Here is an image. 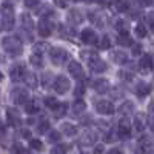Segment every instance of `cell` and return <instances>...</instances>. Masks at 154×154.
I'll return each instance as SVG.
<instances>
[{"label":"cell","mask_w":154,"mask_h":154,"mask_svg":"<svg viewBox=\"0 0 154 154\" xmlns=\"http://www.w3.org/2000/svg\"><path fill=\"white\" fill-rule=\"evenodd\" d=\"M151 154H154V152H151Z\"/></svg>","instance_id":"59"},{"label":"cell","mask_w":154,"mask_h":154,"mask_svg":"<svg viewBox=\"0 0 154 154\" xmlns=\"http://www.w3.org/2000/svg\"><path fill=\"white\" fill-rule=\"evenodd\" d=\"M3 128H5V123H3L2 120H0V131H3Z\"/></svg>","instance_id":"57"},{"label":"cell","mask_w":154,"mask_h":154,"mask_svg":"<svg viewBox=\"0 0 154 154\" xmlns=\"http://www.w3.org/2000/svg\"><path fill=\"white\" fill-rule=\"evenodd\" d=\"M140 53H142V45L134 43V45H133V54L137 56V54H140Z\"/></svg>","instance_id":"46"},{"label":"cell","mask_w":154,"mask_h":154,"mask_svg":"<svg viewBox=\"0 0 154 154\" xmlns=\"http://www.w3.org/2000/svg\"><path fill=\"white\" fill-rule=\"evenodd\" d=\"M22 137L29 139V131H28V130H22Z\"/></svg>","instance_id":"55"},{"label":"cell","mask_w":154,"mask_h":154,"mask_svg":"<svg viewBox=\"0 0 154 154\" xmlns=\"http://www.w3.org/2000/svg\"><path fill=\"white\" fill-rule=\"evenodd\" d=\"M136 34H137V37H145L146 35V28H145V25H137L136 26Z\"/></svg>","instance_id":"40"},{"label":"cell","mask_w":154,"mask_h":154,"mask_svg":"<svg viewBox=\"0 0 154 154\" xmlns=\"http://www.w3.org/2000/svg\"><path fill=\"white\" fill-rule=\"evenodd\" d=\"M25 111H26L28 114H35L40 111V105H38V102L35 99H31L26 105H25Z\"/></svg>","instance_id":"26"},{"label":"cell","mask_w":154,"mask_h":154,"mask_svg":"<svg viewBox=\"0 0 154 154\" xmlns=\"http://www.w3.org/2000/svg\"><path fill=\"white\" fill-rule=\"evenodd\" d=\"M69 80H68V77L65 75H57L54 82H53V88L56 89V93L57 94H65L68 89H69Z\"/></svg>","instance_id":"6"},{"label":"cell","mask_w":154,"mask_h":154,"mask_svg":"<svg viewBox=\"0 0 154 154\" xmlns=\"http://www.w3.org/2000/svg\"><path fill=\"white\" fill-rule=\"evenodd\" d=\"M134 111V103L133 102H123V103L120 105V108H119V112L120 114H123V116H126V114H130V112H133Z\"/></svg>","instance_id":"29"},{"label":"cell","mask_w":154,"mask_h":154,"mask_svg":"<svg viewBox=\"0 0 154 154\" xmlns=\"http://www.w3.org/2000/svg\"><path fill=\"white\" fill-rule=\"evenodd\" d=\"M111 59L114 60V63H117V65H125L128 62V56L123 53V51H114L111 54Z\"/></svg>","instance_id":"24"},{"label":"cell","mask_w":154,"mask_h":154,"mask_svg":"<svg viewBox=\"0 0 154 154\" xmlns=\"http://www.w3.org/2000/svg\"><path fill=\"white\" fill-rule=\"evenodd\" d=\"M116 9H117V12H126V11H130V3L119 2V3H116Z\"/></svg>","instance_id":"36"},{"label":"cell","mask_w":154,"mask_h":154,"mask_svg":"<svg viewBox=\"0 0 154 154\" xmlns=\"http://www.w3.org/2000/svg\"><path fill=\"white\" fill-rule=\"evenodd\" d=\"M109 46H111L109 37H108V35H103V37H102V40H100V43H99V48H100V49H108Z\"/></svg>","instance_id":"37"},{"label":"cell","mask_w":154,"mask_h":154,"mask_svg":"<svg viewBox=\"0 0 154 154\" xmlns=\"http://www.w3.org/2000/svg\"><path fill=\"white\" fill-rule=\"evenodd\" d=\"M29 62H31V65L35 66V68H42L43 66V57L38 56V54H32L29 57Z\"/></svg>","instance_id":"31"},{"label":"cell","mask_w":154,"mask_h":154,"mask_svg":"<svg viewBox=\"0 0 154 154\" xmlns=\"http://www.w3.org/2000/svg\"><path fill=\"white\" fill-rule=\"evenodd\" d=\"M25 5H26V6H35L37 3H35V2H26V3H25Z\"/></svg>","instance_id":"56"},{"label":"cell","mask_w":154,"mask_h":154,"mask_svg":"<svg viewBox=\"0 0 154 154\" xmlns=\"http://www.w3.org/2000/svg\"><path fill=\"white\" fill-rule=\"evenodd\" d=\"M146 22H148V25H151V28L154 31V11H151V12L146 14Z\"/></svg>","instance_id":"45"},{"label":"cell","mask_w":154,"mask_h":154,"mask_svg":"<svg viewBox=\"0 0 154 154\" xmlns=\"http://www.w3.org/2000/svg\"><path fill=\"white\" fill-rule=\"evenodd\" d=\"M114 28L119 29L120 32L128 31V29H126V22H125V20H117V22H116V25H114Z\"/></svg>","instance_id":"42"},{"label":"cell","mask_w":154,"mask_h":154,"mask_svg":"<svg viewBox=\"0 0 154 154\" xmlns=\"http://www.w3.org/2000/svg\"><path fill=\"white\" fill-rule=\"evenodd\" d=\"M152 65H154V63H152V57L149 54H143L142 59H140V62H139V66H140L142 71H149L152 68Z\"/></svg>","instance_id":"21"},{"label":"cell","mask_w":154,"mask_h":154,"mask_svg":"<svg viewBox=\"0 0 154 154\" xmlns=\"http://www.w3.org/2000/svg\"><path fill=\"white\" fill-rule=\"evenodd\" d=\"M117 43L122 45V46H130V45H133V38H131L130 32H128V31L119 32V35H117Z\"/></svg>","instance_id":"23"},{"label":"cell","mask_w":154,"mask_h":154,"mask_svg":"<svg viewBox=\"0 0 154 154\" xmlns=\"http://www.w3.org/2000/svg\"><path fill=\"white\" fill-rule=\"evenodd\" d=\"M96 111L100 112V114H105V116H109L114 112V105L111 103L109 100H99L96 103Z\"/></svg>","instance_id":"9"},{"label":"cell","mask_w":154,"mask_h":154,"mask_svg":"<svg viewBox=\"0 0 154 154\" xmlns=\"http://www.w3.org/2000/svg\"><path fill=\"white\" fill-rule=\"evenodd\" d=\"M134 93H136V96H139V97H145V96H148V94L151 93V86H149L146 82H139V83L134 86Z\"/></svg>","instance_id":"17"},{"label":"cell","mask_w":154,"mask_h":154,"mask_svg":"<svg viewBox=\"0 0 154 154\" xmlns=\"http://www.w3.org/2000/svg\"><path fill=\"white\" fill-rule=\"evenodd\" d=\"M43 103H45L48 108L54 109V108L59 105V102L56 100V97H53V96H48V97H45V99H43Z\"/></svg>","instance_id":"33"},{"label":"cell","mask_w":154,"mask_h":154,"mask_svg":"<svg viewBox=\"0 0 154 154\" xmlns=\"http://www.w3.org/2000/svg\"><path fill=\"white\" fill-rule=\"evenodd\" d=\"M14 154H31V151L28 148L22 146V145H16L14 146Z\"/></svg>","instance_id":"43"},{"label":"cell","mask_w":154,"mask_h":154,"mask_svg":"<svg viewBox=\"0 0 154 154\" xmlns=\"http://www.w3.org/2000/svg\"><path fill=\"white\" fill-rule=\"evenodd\" d=\"M91 120H93V119L88 116V117H82V119H80V123H82V125H89L88 122H91Z\"/></svg>","instance_id":"51"},{"label":"cell","mask_w":154,"mask_h":154,"mask_svg":"<svg viewBox=\"0 0 154 154\" xmlns=\"http://www.w3.org/2000/svg\"><path fill=\"white\" fill-rule=\"evenodd\" d=\"M49 77H51V72H46V74H45V80H43V85H45V88H46V85H48Z\"/></svg>","instance_id":"54"},{"label":"cell","mask_w":154,"mask_h":154,"mask_svg":"<svg viewBox=\"0 0 154 154\" xmlns=\"http://www.w3.org/2000/svg\"><path fill=\"white\" fill-rule=\"evenodd\" d=\"M37 31H38V34H40L42 37H48L51 32H53V25H51V22L46 17H43V19H40V22L37 23Z\"/></svg>","instance_id":"8"},{"label":"cell","mask_w":154,"mask_h":154,"mask_svg":"<svg viewBox=\"0 0 154 154\" xmlns=\"http://www.w3.org/2000/svg\"><path fill=\"white\" fill-rule=\"evenodd\" d=\"M48 140H49V142H57V140H60V133H59L57 130H53V131H49Z\"/></svg>","instance_id":"39"},{"label":"cell","mask_w":154,"mask_h":154,"mask_svg":"<svg viewBox=\"0 0 154 154\" xmlns=\"http://www.w3.org/2000/svg\"><path fill=\"white\" fill-rule=\"evenodd\" d=\"M0 80H2V72H0Z\"/></svg>","instance_id":"58"},{"label":"cell","mask_w":154,"mask_h":154,"mask_svg":"<svg viewBox=\"0 0 154 154\" xmlns=\"http://www.w3.org/2000/svg\"><path fill=\"white\" fill-rule=\"evenodd\" d=\"M68 22L72 23V25H79L83 22V14H82V11L80 9H77V8H72L68 11Z\"/></svg>","instance_id":"15"},{"label":"cell","mask_w":154,"mask_h":154,"mask_svg":"<svg viewBox=\"0 0 154 154\" xmlns=\"http://www.w3.org/2000/svg\"><path fill=\"white\" fill-rule=\"evenodd\" d=\"M26 71H25V66L23 65H16V66H12L11 69V79L14 80V82H20L23 80L25 77H26Z\"/></svg>","instance_id":"14"},{"label":"cell","mask_w":154,"mask_h":154,"mask_svg":"<svg viewBox=\"0 0 154 154\" xmlns=\"http://www.w3.org/2000/svg\"><path fill=\"white\" fill-rule=\"evenodd\" d=\"M97 126L100 130H108V122H103V120H99L97 122Z\"/></svg>","instance_id":"49"},{"label":"cell","mask_w":154,"mask_h":154,"mask_svg":"<svg viewBox=\"0 0 154 154\" xmlns=\"http://www.w3.org/2000/svg\"><path fill=\"white\" fill-rule=\"evenodd\" d=\"M89 65V69H91L93 72H103V71H106V63L102 60V59H94L91 63H88Z\"/></svg>","instance_id":"18"},{"label":"cell","mask_w":154,"mask_h":154,"mask_svg":"<svg viewBox=\"0 0 154 154\" xmlns=\"http://www.w3.org/2000/svg\"><path fill=\"white\" fill-rule=\"evenodd\" d=\"M32 28H34V23H32V19L28 12L22 14V29L23 31H28V32H32Z\"/></svg>","instance_id":"20"},{"label":"cell","mask_w":154,"mask_h":154,"mask_svg":"<svg viewBox=\"0 0 154 154\" xmlns=\"http://www.w3.org/2000/svg\"><path fill=\"white\" fill-rule=\"evenodd\" d=\"M11 99H12V102H14L16 105H26L28 102L31 100L28 91L25 88H22V86H17V88L12 89L11 91Z\"/></svg>","instance_id":"4"},{"label":"cell","mask_w":154,"mask_h":154,"mask_svg":"<svg viewBox=\"0 0 154 154\" xmlns=\"http://www.w3.org/2000/svg\"><path fill=\"white\" fill-rule=\"evenodd\" d=\"M68 72L74 77V79H77V80H80V79H83V77H85L83 66L80 65L79 62H75V60H71L68 63Z\"/></svg>","instance_id":"7"},{"label":"cell","mask_w":154,"mask_h":154,"mask_svg":"<svg viewBox=\"0 0 154 154\" xmlns=\"http://www.w3.org/2000/svg\"><path fill=\"white\" fill-rule=\"evenodd\" d=\"M83 93H85V86H83L82 83L75 85V89H74V96H75V97H79V96H82Z\"/></svg>","instance_id":"44"},{"label":"cell","mask_w":154,"mask_h":154,"mask_svg":"<svg viewBox=\"0 0 154 154\" xmlns=\"http://www.w3.org/2000/svg\"><path fill=\"white\" fill-rule=\"evenodd\" d=\"M134 126H136V130L139 133H142L145 130L146 120H145V116L143 114H136V117H134Z\"/></svg>","instance_id":"25"},{"label":"cell","mask_w":154,"mask_h":154,"mask_svg":"<svg viewBox=\"0 0 154 154\" xmlns=\"http://www.w3.org/2000/svg\"><path fill=\"white\" fill-rule=\"evenodd\" d=\"M120 77H122V79H125V80H133V74L131 72H126V71H122L120 72Z\"/></svg>","instance_id":"48"},{"label":"cell","mask_w":154,"mask_h":154,"mask_svg":"<svg viewBox=\"0 0 154 154\" xmlns=\"http://www.w3.org/2000/svg\"><path fill=\"white\" fill-rule=\"evenodd\" d=\"M48 130H49V122L48 120H42L40 123H38V126H37V131L40 133V134L42 133H46Z\"/></svg>","instance_id":"38"},{"label":"cell","mask_w":154,"mask_h":154,"mask_svg":"<svg viewBox=\"0 0 154 154\" xmlns=\"http://www.w3.org/2000/svg\"><path fill=\"white\" fill-rule=\"evenodd\" d=\"M66 152V146L65 145H56L51 149V154H65Z\"/></svg>","instance_id":"41"},{"label":"cell","mask_w":154,"mask_h":154,"mask_svg":"<svg viewBox=\"0 0 154 154\" xmlns=\"http://www.w3.org/2000/svg\"><path fill=\"white\" fill-rule=\"evenodd\" d=\"M2 46L5 49V53H8L9 56H20L22 51H23V46H22V42L20 38L16 37V35H6L3 37L2 40Z\"/></svg>","instance_id":"2"},{"label":"cell","mask_w":154,"mask_h":154,"mask_svg":"<svg viewBox=\"0 0 154 154\" xmlns=\"http://www.w3.org/2000/svg\"><path fill=\"white\" fill-rule=\"evenodd\" d=\"M29 146L35 151H42L43 149V143L40 142V140H37V139H31L29 140Z\"/></svg>","instance_id":"34"},{"label":"cell","mask_w":154,"mask_h":154,"mask_svg":"<svg viewBox=\"0 0 154 154\" xmlns=\"http://www.w3.org/2000/svg\"><path fill=\"white\" fill-rule=\"evenodd\" d=\"M85 109H86V103H85L82 99H77L74 103H72V106H71V111H72L74 116H80Z\"/></svg>","instance_id":"22"},{"label":"cell","mask_w":154,"mask_h":154,"mask_svg":"<svg viewBox=\"0 0 154 154\" xmlns=\"http://www.w3.org/2000/svg\"><path fill=\"white\" fill-rule=\"evenodd\" d=\"M96 140H97V136L96 133H93L91 130H86L80 134V145L83 146H91L96 143Z\"/></svg>","instance_id":"10"},{"label":"cell","mask_w":154,"mask_h":154,"mask_svg":"<svg viewBox=\"0 0 154 154\" xmlns=\"http://www.w3.org/2000/svg\"><path fill=\"white\" fill-rule=\"evenodd\" d=\"M102 151H103V145H97L96 149H94V154H100Z\"/></svg>","instance_id":"53"},{"label":"cell","mask_w":154,"mask_h":154,"mask_svg":"<svg viewBox=\"0 0 154 154\" xmlns=\"http://www.w3.org/2000/svg\"><path fill=\"white\" fill-rule=\"evenodd\" d=\"M116 133L114 131H109V133H106V137H105V142H112V140H116Z\"/></svg>","instance_id":"47"},{"label":"cell","mask_w":154,"mask_h":154,"mask_svg":"<svg viewBox=\"0 0 154 154\" xmlns=\"http://www.w3.org/2000/svg\"><path fill=\"white\" fill-rule=\"evenodd\" d=\"M108 154H122V151H120V148H111L108 151Z\"/></svg>","instance_id":"52"},{"label":"cell","mask_w":154,"mask_h":154,"mask_svg":"<svg viewBox=\"0 0 154 154\" xmlns=\"http://www.w3.org/2000/svg\"><path fill=\"white\" fill-rule=\"evenodd\" d=\"M139 143L142 151H149L151 148H154V139L151 136H142L139 139Z\"/></svg>","instance_id":"19"},{"label":"cell","mask_w":154,"mask_h":154,"mask_svg":"<svg viewBox=\"0 0 154 154\" xmlns=\"http://www.w3.org/2000/svg\"><path fill=\"white\" fill-rule=\"evenodd\" d=\"M117 137L123 139V140L131 137V123H130V119H126V117L120 119L119 126H117Z\"/></svg>","instance_id":"5"},{"label":"cell","mask_w":154,"mask_h":154,"mask_svg":"<svg viewBox=\"0 0 154 154\" xmlns=\"http://www.w3.org/2000/svg\"><path fill=\"white\" fill-rule=\"evenodd\" d=\"M80 38L82 42L86 43V45H93L97 42V34L91 29V28H85L82 32H80Z\"/></svg>","instance_id":"11"},{"label":"cell","mask_w":154,"mask_h":154,"mask_svg":"<svg viewBox=\"0 0 154 154\" xmlns=\"http://www.w3.org/2000/svg\"><path fill=\"white\" fill-rule=\"evenodd\" d=\"M89 20L94 22L99 28H103L105 22H106V16H105V12H102V11H91L89 12Z\"/></svg>","instance_id":"13"},{"label":"cell","mask_w":154,"mask_h":154,"mask_svg":"<svg viewBox=\"0 0 154 154\" xmlns=\"http://www.w3.org/2000/svg\"><path fill=\"white\" fill-rule=\"evenodd\" d=\"M93 88H94V91H96V93H99V94H105L108 89H109V82H108L106 79H97V80H94Z\"/></svg>","instance_id":"16"},{"label":"cell","mask_w":154,"mask_h":154,"mask_svg":"<svg viewBox=\"0 0 154 154\" xmlns=\"http://www.w3.org/2000/svg\"><path fill=\"white\" fill-rule=\"evenodd\" d=\"M148 111H149V117H154V102L148 105Z\"/></svg>","instance_id":"50"},{"label":"cell","mask_w":154,"mask_h":154,"mask_svg":"<svg viewBox=\"0 0 154 154\" xmlns=\"http://www.w3.org/2000/svg\"><path fill=\"white\" fill-rule=\"evenodd\" d=\"M49 57H51V62H53L54 65L60 66V65H63V63L69 59V54L63 48L57 46V48H51L49 49Z\"/></svg>","instance_id":"3"},{"label":"cell","mask_w":154,"mask_h":154,"mask_svg":"<svg viewBox=\"0 0 154 154\" xmlns=\"http://www.w3.org/2000/svg\"><path fill=\"white\" fill-rule=\"evenodd\" d=\"M2 14H0V29L3 31H11L16 25V19H14V11H12V5L11 3H3L2 5Z\"/></svg>","instance_id":"1"},{"label":"cell","mask_w":154,"mask_h":154,"mask_svg":"<svg viewBox=\"0 0 154 154\" xmlns=\"http://www.w3.org/2000/svg\"><path fill=\"white\" fill-rule=\"evenodd\" d=\"M53 111H54V117H56V119H60V117H63V116L66 114V111H68V105H66V103H59Z\"/></svg>","instance_id":"28"},{"label":"cell","mask_w":154,"mask_h":154,"mask_svg":"<svg viewBox=\"0 0 154 154\" xmlns=\"http://www.w3.org/2000/svg\"><path fill=\"white\" fill-rule=\"evenodd\" d=\"M20 112L14 108H6V122L11 126H17L20 123Z\"/></svg>","instance_id":"12"},{"label":"cell","mask_w":154,"mask_h":154,"mask_svg":"<svg viewBox=\"0 0 154 154\" xmlns=\"http://www.w3.org/2000/svg\"><path fill=\"white\" fill-rule=\"evenodd\" d=\"M25 80H26L28 86H31V88H35V86H37V79H35V75H34V74H26Z\"/></svg>","instance_id":"35"},{"label":"cell","mask_w":154,"mask_h":154,"mask_svg":"<svg viewBox=\"0 0 154 154\" xmlns=\"http://www.w3.org/2000/svg\"><path fill=\"white\" fill-rule=\"evenodd\" d=\"M60 131H62L63 134H65V136L72 137V136H75V134H77V128H75L72 123H62Z\"/></svg>","instance_id":"27"},{"label":"cell","mask_w":154,"mask_h":154,"mask_svg":"<svg viewBox=\"0 0 154 154\" xmlns=\"http://www.w3.org/2000/svg\"><path fill=\"white\" fill-rule=\"evenodd\" d=\"M80 57H82L85 62L91 63L94 59H97V54H96V53H93V51H83V53H80Z\"/></svg>","instance_id":"32"},{"label":"cell","mask_w":154,"mask_h":154,"mask_svg":"<svg viewBox=\"0 0 154 154\" xmlns=\"http://www.w3.org/2000/svg\"><path fill=\"white\" fill-rule=\"evenodd\" d=\"M48 48H49V45H48L46 42H38V43H35V45H34V54L42 56Z\"/></svg>","instance_id":"30"}]
</instances>
